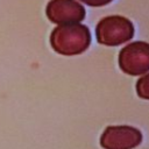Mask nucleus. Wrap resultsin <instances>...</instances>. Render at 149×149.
I'll return each mask as SVG.
<instances>
[{
    "mask_svg": "<svg viewBox=\"0 0 149 149\" xmlns=\"http://www.w3.org/2000/svg\"><path fill=\"white\" fill-rule=\"evenodd\" d=\"M91 43L88 28L80 23L59 24L50 35L52 49L64 56H74L84 52Z\"/></svg>",
    "mask_w": 149,
    "mask_h": 149,
    "instance_id": "obj_1",
    "label": "nucleus"
},
{
    "mask_svg": "<svg viewBox=\"0 0 149 149\" xmlns=\"http://www.w3.org/2000/svg\"><path fill=\"white\" fill-rule=\"evenodd\" d=\"M98 43L107 47L120 45L134 36V24L130 20L121 15L102 17L95 27Z\"/></svg>",
    "mask_w": 149,
    "mask_h": 149,
    "instance_id": "obj_2",
    "label": "nucleus"
},
{
    "mask_svg": "<svg viewBox=\"0 0 149 149\" xmlns=\"http://www.w3.org/2000/svg\"><path fill=\"white\" fill-rule=\"evenodd\" d=\"M119 66L129 76H140L149 71V43L135 41L119 52Z\"/></svg>",
    "mask_w": 149,
    "mask_h": 149,
    "instance_id": "obj_3",
    "label": "nucleus"
},
{
    "mask_svg": "<svg viewBox=\"0 0 149 149\" xmlns=\"http://www.w3.org/2000/svg\"><path fill=\"white\" fill-rule=\"evenodd\" d=\"M142 142V133L132 126H108L100 137L104 149H133Z\"/></svg>",
    "mask_w": 149,
    "mask_h": 149,
    "instance_id": "obj_4",
    "label": "nucleus"
},
{
    "mask_svg": "<svg viewBox=\"0 0 149 149\" xmlns=\"http://www.w3.org/2000/svg\"><path fill=\"white\" fill-rule=\"evenodd\" d=\"M45 14L56 24L79 23L85 17V8L77 0H50Z\"/></svg>",
    "mask_w": 149,
    "mask_h": 149,
    "instance_id": "obj_5",
    "label": "nucleus"
},
{
    "mask_svg": "<svg viewBox=\"0 0 149 149\" xmlns=\"http://www.w3.org/2000/svg\"><path fill=\"white\" fill-rule=\"evenodd\" d=\"M136 93L140 98L149 100V73L142 76L136 83Z\"/></svg>",
    "mask_w": 149,
    "mask_h": 149,
    "instance_id": "obj_6",
    "label": "nucleus"
},
{
    "mask_svg": "<svg viewBox=\"0 0 149 149\" xmlns=\"http://www.w3.org/2000/svg\"><path fill=\"white\" fill-rule=\"evenodd\" d=\"M91 7H101V6H105V5H108L109 2H112L113 0H79Z\"/></svg>",
    "mask_w": 149,
    "mask_h": 149,
    "instance_id": "obj_7",
    "label": "nucleus"
}]
</instances>
